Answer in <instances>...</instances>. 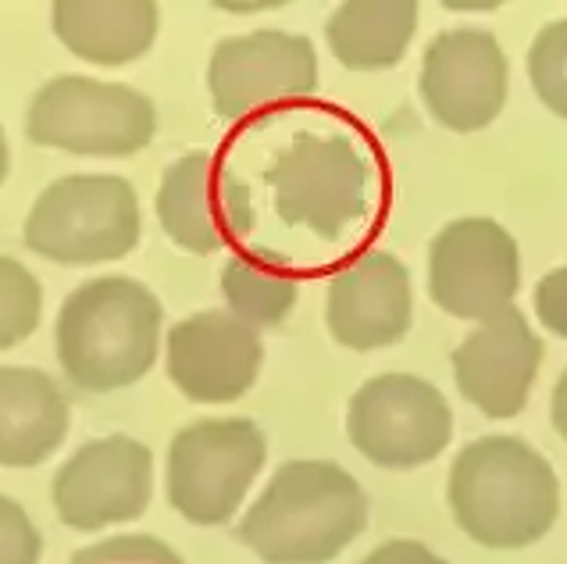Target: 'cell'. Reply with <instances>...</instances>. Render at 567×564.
Returning a JSON list of instances; mask_svg holds the SVG:
<instances>
[{"label": "cell", "mask_w": 567, "mask_h": 564, "mask_svg": "<svg viewBox=\"0 0 567 564\" xmlns=\"http://www.w3.org/2000/svg\"><path fill=\"white\" fill-rule=\"evenodd\" d=\"M221 297L239 321L254 329H271L293 315L300 283L268 254H233L221 268Z\"/></svg>", "instance_id": "cell-20"}, {"label": "cell", "mask_w": 567, "mask_h": 564, "mask_svg": "<svg viewBox=\"0 0 567 564\" xmlns=\"http://www.w3.org/2000/svg\"><path fill=\"white\" fill-rule=\"evenodd\" d=\"M358 564H450L435 551H429L425 543L417 540H389L382 546H375L371 554H364Z\"/></svg>", "instance_id": "cell-26"}, {"label": "cell", "mask_w": 567, "mask_h": 564, "mask_svg": "<svg viewBox=\"0 0 567 564\" xmlns=\"http://www.w3.org/2000/svg\"><path fill=\"white\" fill-rule=\"evenodd\" d=\"M51 25L79 61L118 69L154 47L161 8L154 0H58Z\"/></svg>", "instance_id": "cell-18"}, {"label": "cell", "mask_w": 567, "mask_h": 564, "mask_svg": "<svg viewBox=\"0 0 567 564\" xmlns=\"http://www.w3.org/2000/svg\"><path fill=\"white\" fill-rule=\"evenodd\" d=\"M532 90L554 115L567 119V19L549 22L528 47Z\"/></svg>", "instance_id": "cell-22"}, {"label": "cell", "mask_w": 567, "mask_h": 564, "mask_svg": "<svg viewBox=\"0 0 567 564\" xmlns=\"http://www.w3.org/2000/svg\"><path fill=\"white\" fill-rule=\"evenodd\" d=\"M446 501L464 536L489 551L539 543L560 514V482L536 447L517 437L467 443L450 469Z\"/></svg>", "instance_id": "cell-3"}, {"label": "cell", "mask_w": 567, "mask_h": 564, "mask_svg": "<svg viewBox=\"0 0 567 564\" xmlns=\"http://www.w3.org/2000/svg\"><path fill=\"white\" fill-rule=\"evenodd\" d=\"M154 207L165 236L189 254L236 247L254 229L250 186L207 151L172 161L161 175Z\"/></svg>", "instance_id": "cell-12"}, {"label": "cell", "mask_w": 567, "mask_h": 564, "mask_svg": "<svg viewBox=\"0 0 567 564\" xmlns=\"http://www.w3.org/2000/svg\"><path fill=\"white\" fill-rule=\"evenodd\" d=\"M8 168H11V154H8V136H4V125H0V186L8 180Z\"/></svg>", "instance_id": "cell-28"}, {"label": "cell", "mask_w": 567, "mask_h": 564, "mask_svg": "<svg viewBox=\"0 0 567 564\" xmlns=\"http://www.w3.org/2000/svg\"><path fill=\"white\" fill-rule=\"evenodd\" d=\"M43 318V286L32 271L0 254V350L25 343Z\"/></svg>", "instance_id": "cell-21"}, {"label": "cell", "mask_w": 567, "mask_h": 564, "mask_svg": "<svg viewBox=\"0 0 567 564\" xmlns=\"http://www.w3.org/2000/svg\"><path fill=\"white\" fill-rule=\"evenodd\" d=\"M207 90L225 122H243L279 104L303 101L318 90L315 43L286 29L225 37L210 51Z\"/></svg>", "instance_id": "cell-9"}, {"label": "cell", "mask_w": 567, "mask_h": 564, "mask_svg": "<svg viewBox=\"0 0 567 564\" xmlns=\"http://www.w3.org/2000/svg\"><path fill=\"white\" fill-rule=\"evenodd\" d=\"M368 493L336 461H286L236 525L265 564H329L364 533Z\"/></svg>", "instance_id": "cell-2"}, {"label": "cell", "mask_w": 567, "mask_h": 564, "mask_svg": "<svg viewBox=\"0 0 567 564\" xmlns=\"http://www.w3.org/2000/svg\"><path fill=\"white\" fill-rule=\"evenodd\" d=\"M347 437L379 469H421L450 447L453 411L432 382L385 372L350 397Z\"/></svg>", "instance_id": "cell-8"}, {"label": "cell", "mask_w": 567, "mask_h": 564, "mask_svg": "<svg viewBox=\"0 0 567 564\" xmlns=\"http://www.w3.org/2000/svg\"><path fill=\"white\" fill-rule=\"evenodd\" d=\"M154 496V454L133 437L90 440L51 479V504L61 525L101 533L136 522Z\"/></svg>", "instance_id": "cell-11"}, {"label": "cell", "mask_w": 567, "mask_h": 564, "mask_svg": "<svg viewBox=\"0 0 567 564\" xmlns=\"http://www.w3.org/2000/svg\"><path fill=\"white\" fill-rule=\"evenodd\" d=\"M268 461V440L250 418H200L172 437L165 490L186 522L229 525Z\"/></svg>", "instance_id": "cell-7"}, {"label": "cell", "mask_w": 567, "mask_h": 564, "mask_svg": "<svg viewBox=\"0 0 567 564\" xmlns=\"http://www.w3.org/2000/svg\"><path fill=\"white\" fill-rule=\"evenodd\" d=\"M143 236L136 186L122 175H64L29 207L22 239L54 265L122 262Z\"/></svg>", "instance_id": "cell-4"}, {"label": "cell", "mask_w": 567, "mask_h": 564, "mask_svg": "<svg viewBox=\"0 0 567 564\" xmlns=\"http://www.w3.org/2000/svg\"><path fill=\"white\" fill-rule=\"evenodd\" d=\"M261 336L229 311L189 315L165 336L168 379L193 404H233L247 397L261 376Z\"/></svg>", "instance_id": "cell-14"}, {"label": "cell", "mask_w": 567, "mask_h": 564, "mask_svg": "<svg viewBox=\"0 0 567 564\" xmlns=\"http://www.w3.org/2000/svg\"><path fill=\"white\" fill-rule=\"evenodd\" d=\"M421 101L453 133H478L507 104V58L485 29H446L421 58Z\"/></svg>", "instance_id": "cell-13"}, {"label": "cell", "mask_w": 567, "mask_h": 564, "mask_svg": "<svg viewBox=\"0 0 567 564\" xmlns=\"http://www.w3.org/2000/svg\"><path fill=\"white\" fill-rule=\"evenodd\" d=\"M549 422H554L557 437L567 440V372L554 386V400H549Z\"/></svg>", "instance_id": "cell-27"}, {"label": "cell", "mask_w": 567, "mask_h": 564, "mask_svg": "<svg viewBox=\"0 0 567 564\" xmlns=\"http://www.w3.org/2000/svg\"><path fill=\"white\" fill-rule=\"evenodd\" d=\"M43 536L32 525L29 511L0 493V564H40Z\"/></svg>", "instance_id": "cell-24"}, {"label": "cell", "mask_w": 567, "mask_h": 564, "mask_svg": "<svg viewBox=\"0 0 567 564\" xmlns=\"http://www.w3.org/2000/svg\"><path fill=\"white\" fill-rule=\"evenodd\" d=\"M543 365V340L517 308L478 321L453 350V379L467 404L485 418H514L528 404V390Z\"/></svg>", "instance_id": "cell-15"}, {"label": "cell", "mask_w": 567, "mask_h": 564, "mask_svg": "<svg viewBox=\"0 0 567 564\" xmlns=\"http://www.w3.org/2000/svg\"><path fill=\"white\" fill-rule=\"evenodd\" d=\"M536 315L543 329L567 340V265L554 268L536 286Z\"/></svg>", "instance_id": "cell-25"}, {"label": "cell", "mask_w": 567, "mask_h": 564, "mask_svg": "<svg viewBox=\"0 0 567 564\" xmlns=\"http://www.w3.org/2000/svg\"><path fill=\"white\" fill-rule=\"evenodd\" d=\"M157 133V107L147 93L90 75L43 83L25 111V136L37 147L79 157L140 154Z\"/></svg>", "instance_id": "cell-5"}, {"label": "cell", "mask_w": 567, "mask_h": 564, "mask_svg": "<svg viewBox=\"0 0 567 564\" xmlns=\"http://www.w3.org/2000/svg\"><path fill=\"white\" fill-rule=\"evenodd\" d=\"M72 408L43 368L0 365V469H37L69 440Z\"/></svg>", "instance_id": "cell-17"}, {"label": "cell", "mask_w": 567, "mask_h": 564, "mask_svg": "<svg viewBox=\"0 0 567 564\" xmlns=\"http://www.w3.org/2000/svg\"><path fill=\"white\" fill-rule=\"evenodd\" d=\"M72 564H186L165 540L151 533H125L107 536L101 543L79 546Z\"/></svg>", "instance_id": "cell-23"}, {"label": "cell", "mask_w": 567, "mask_h": 564, "mask_svg": "<svg viewBox=\"0 0 567 564\" xmlns=\"http://www.w3.org/2000/svg\"><path fill=\"white\" fill-rule=\"evenodd\" d=\"M165 308L151 286L128 276L86 279L64 297L54 353L75 390L104 397L136 386L157 365Z\"/></svg>", "instance_id": "cell-1"}, {"label": "cell", "mask_w": 567, "mask_h": 564, "mask_svg": "<svg viewBox=\"0 0 567 564\" xmlns=\"http://www.w3.org/2000/svg\"><path fill=\"white\" fill-rule=\"evenodd\" d=\"M411 271L400 257L368 250L329 279L326 321L336 343L379 350L400 343L411 329Z\"/></svg>", "instance_id": "cell-16"}, {"label": "cell", "mask_w": 567, "mask_h": 564, "mask_svg": "<svg viewBox=\"0 0 567 564\" xmlns=\"http://www.w3.org/2000/svg\"><path fill=\"white\" fill-rule=\"evenodd\" d=\"M417 29V4L411 0H350L326 22L332 58L350 72H382L400 64Z\"/></svg>", "instance_id": "cell-19"}, {"label": "cell", "mask_w": 567, "mask_h": 564, "mask_svg": "<svg viewBox=\"0 0 567 564\" xmlns=\"http://www.w3.org/2000/svg\"><path fill=\"white\" fill-rule=\"evenodd\" d=\"M268 186L286 225L339 244L368 215L371 168L343 133H297L275 154Z\"/></svg>", "instance_id": "cell-6"}, {"label": "cell", "mask_w": 567, "mask_h": 564, "mask_svg": "<svg viewBox=\"0 0 567 564\" xmlns=\"http://www.w3.org/2000/svg\"><path fill=\"white\" fill-rule=\"evenodd\" d=\"M522 286V254L493 218L450 222L429 247V297L453 318L485 321L511 308Z\"/></svg>", "instance_id": "cell-10"}]
</instances>
